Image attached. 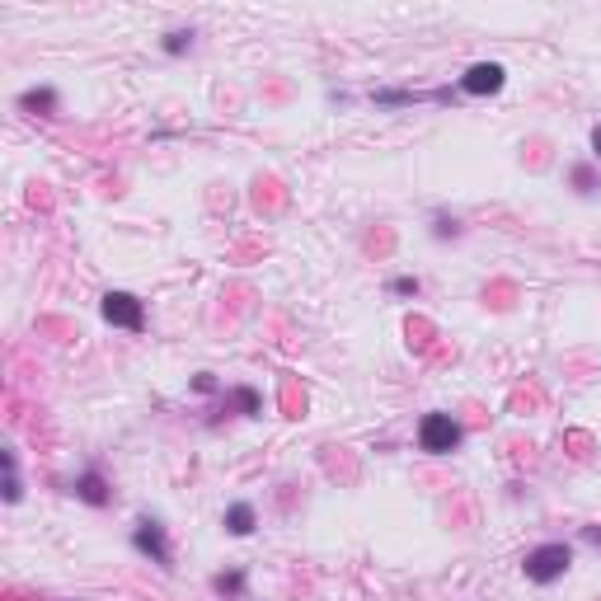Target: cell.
Listing matches in <instances>:
<instances>
[{
  "label": "cell",
  "instance_id": "6da1fadb",
  "mask_svg": "<svg viewBox=\"0 0 601 601\" xmlns=\"http://www.w3.org/2000/svg\"><path fill=\"white\" fill-rule=\"evenodd\" d=\"M569 569H573V545L569 540H545V545H536V550H526L522 555L526 583H536V587L559 583Z\"/></svg>",
  "mask_w": 601,
  "mask_h": 601
},
{
  "label": "cell",
  "instance_id": "7a4b0ae2",
  "mask_svg": "<svg viewBox=\"0 0 601 601\" xmlns=\"http://www.w3.org/2000/svg\"><path fill=\"white\" fill-rule=\"evenodd\" d=\"M465 442V428L456 423L451 414H423L418 418V451H428V456H451V451H461Z\"/></svg>",
  "mask_w": 601,
  "mask_h": 601
},
{
  "label": "cell",
  "instance_id": "3957f363",
  "mask_svg": "<svg viewBox=\"0 0 601 601\" xmlns=\"http://www.w3.org/2000/svg\"><path fill=\"white\" fill-rule=\"evenodd\" d=\"M99 315L113 329H127V334H146V301L132 292H104L99 296Z\"/></svg>",
  "mask_w": 601,
  "mask_h": 601
},
{
  "label": "cell",
  "instance_id": "277c9868",
  "mask_svg": "<svg viewBox=\"0 0 601 601\" xmlns=\"http://www.w3.org/2000/svg\"><path fill=\"white\" fill-rule=\"evenodd\" d=\"M132 550H137L141 559H151L155 569H174V550H170V536H165V522H155V517H141L137 526H132Z\"/></svg>",
  "mask_w": 601,
  "mask_h": 601
},
{
  "label": "cell",
  "instance_id": "5b68a950",
  "mask_svg": "<svg viewBox=\"0 0 601 601\" xmlns=\"http://www.w3.org/2000/svg\"><path fill=\"white\" fill-rule=\"evenodd\" d=\"M503 85H508V71H503V62H475L461 76V94H470V99H489V94H498Z\"/></svg>",
  "mask_w": 601,
  "mask_h": 601
},
{
  "label": "cell",
  "instance_id": "8992f818",
  "mask_svg": "<svg viewBox=\"0 0 601 601\" xmlns=\"http://www.w3.org/2000/svg\"><path fill=\"white\" fill-rule=\"evenodd\" d=\"M71 494H76L85 508H108V503H113V484H108V475L99 470V465H90V470H80L76 475Z\"/></svg>",
  "mask_w": 601,
  "mask_h": 601
},
{
  "label": "cell",
  "instance_id": "52a82bcc",
  "mask_svg": "<svg viewBox=\"0 0 601 601\" xmlns=\"http://www.w3.org/2000/svg\"><path fill=\"white\" fill-rule=\"evenodd\" d=\"M19 108L33 113V118H57L62 113V94L52 90V85H33V90L19 94Z\"/></svg>",
  "mask_w": 601,
  "mask_h": 601
},
{
  "label": "cell",
  "instance_id": "ba28073f",
  "mask_svg": "<svg viewBox=\"0 0 601 601\" xmlns=\"http://www.w3.org/2000/svg\"><path fill=\"white\" fill-rule=\"evenodd\" d=\"M221 526H226L235 540H245V536H254V526H259V512H254V503H249V498H235L231 508L221 512Z\"/></svg>",
  "mask_w": 601,
  "mask_h": 601
},
{
  "label": "cell",
  "instance_id": "9c48e42d",
  "mask_svg": "<svg viewBox=\"0 0 601 601\" xmlns=\"http://www.w3.org/2000/svg\"><path fill=\"white\" fill-rule=\"evenodd\" d=\"M221 409L226 414H240V418H263V395L254 386H235V390H221Z\"/></svg>",
  "mask_w": 601,
  "mask_h": 601
},
{
  "label": "cell",
  "instance_id": "30bf717a",
  "mask_svg": "<svg viewBox=\"0 0 601 601\" xmlns=\"http://www.w3.org/2000/svg\"><path fill=\"white\" fill-rule=\"evenodd\" d=\"M569 184H573V193H578V198H597V193H601L597 165H592V160H578V165H569Z\"/></svg>",
  "mask_w": 601,
  "mask_h": 601
},
{
  "label": "cell",
  "instance_id": "8fae6325",
  "mask_svg": "<svg viewBox=\"0 0 601 601\" xmlns=\"http://www.w3.org/2000/svg\"><path fill=\"white\" fill-rule=\"evenodd\" d=\"M0 465H5V489H0V498L15 508L19 498H24V479H19V456H15V447L0 451Z\"/></svg>",
  "mask_w": 601,
  "mask_h": 601
},
{
  "label": "cell",
  "instance_id": "7c38bea8",
  "mask_svg": "<svg viewBox=\"0 0 601 601\" xmlns=\"http://www.w3.org/2000/svg\"><path fill=\"white\" fill-rule=\"evenodd\" d=\"M212 592H216V597H226V601H245V592H249V573H245V569L216 573V578H212Z\"/></svg>",
  "mask_w": 601,
  "mask_h": 601
},
{
  "label": "cell",
  "instance_id": "4fadbf2b",
  "mask_svg": "<svg viewBox=\"0 0 601 601\" xmlns=\"http://www.w3.org/2000/svg\"><path fill=\"white\" fill-rule=\"evenodd\" d=\"M428 235L437 240V245H447V240H461V221H456L451 212H442V207H437V212L428 216Z\"/></svg>",
  "mask_w": 601,
  "mask_h": 601
},
{
  "label": "cell",
  "instance_id": "5bb4252c",
  "mask_svg": "<svg viewBox=\"0 0 601 601\" xmlns=\"http://www.w3.org/2000/svg\"><path fill=\"white\" fill-rule=\"evenodd\" d=\"M193 38H198L193 29H170L160 38V52H165V57H184V52H193Z\"/></svg>",
  "mask_w": 601,
  "mask_h": 601
},
{
  "label": "cell",
  "instance_id": "9a60e30c",
  "mask_svg": "<svg viewBox=\"0 0 601 601\" xmlns=\"http://www.w3.org/2000/svg\"><path fill=\"white\" fill-rule=\"evenodd\" d=\"M386 292H390V296H400V301H414V296L423 292V282H418L414 273H400V278H390V282H386Z\"/></svg>",
  "mask_w": 601,
  "mask_h": 601
},
{
  "label": "cell",
  "instance_id": "2e32d148",
  "mask_svg": "<svg viewBox=\"0 0 601 601\" xmlns=\"http://www.w3.org/2000/svg\"><path fill=\"white\" fill-rule=\"evenodd\" d=\"M188 386H193V395H216V390H221V386H216L212 371H198V376H193Z\"/></svg>",
  "mask_w": 601,
  "mask_h": 601
},
{
  "label": "cell",
  "instance_id": "e0dca14e",
  "mask_svg": "<svg viewBox=\"0 0 601 601\" xmlns=\"http://www.w3.org/2000/svg\"><path fill=\"white\" fill-rule=\"evenodd\" d=\"M578 540H583V545H592V550H601V526H583V531H578Z\"/></svg>",
  "mask_w": 601,
  "mask_h": 601
},
{
  "label": "cell",
  "instance_id": "ac0fdd59",
  "mask_svg": "<svg viewBox=\"0 0 601 601\" xmlns=\"http://www.w3.org/2000/svg\"><path fill=\"white\" fill-rule=\"evenodd\" d=\"M592 160H597V165H601V123L592 127Z\"/></svg>",
  "mask_w": 601,
  "mask_h": 601
}]
</instances>
